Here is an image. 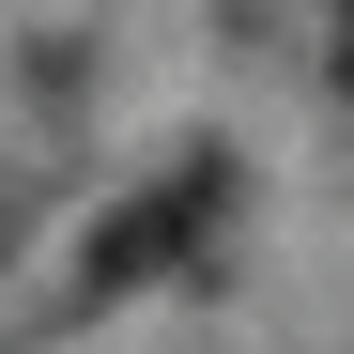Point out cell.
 Masks as SVG:
<instances>
[{
	"label": "cell",
	"instance_id": "1",
	"mask_svg": "<svg viewBox=\"0 0 354 354\" xmlns=\"http://www.w3.org/2000/svg\"><path fill=\"white\" fill-rule=\"evenodd\" d=\"M216 201H231V169H216V154H185L154 201H124V216L93 231V277H154V262H185L201 231H216Z\"/></svg>",
	"mask_w": 354,
	"mask_h": 354
}]
</instances>
